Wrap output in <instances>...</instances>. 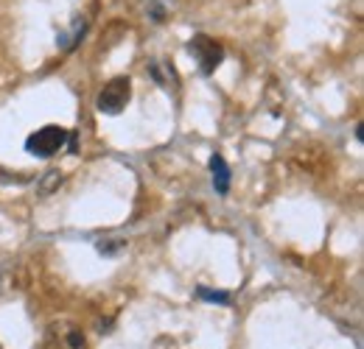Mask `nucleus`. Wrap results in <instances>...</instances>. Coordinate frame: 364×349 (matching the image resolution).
I'll list each match as a JSON object with an SVG mask.
<instances>
[{
  "label": "nucleus",
  "mask_w": 364,
  "mask_h": 349,
  "mask_svg": "<svg viewBox=\"0 0 364 349\" xmlns=\"http://www.w3.org/2000/svg\"><path fill=\"white\" fill-rule=\"evenodd\" d=\"M129 98H132V84H129V79H127V76H118V79H109V82L104 84V89H101L98 98H95V106H98L101 115H121L124 106L129 104Z\"/></svg>",
  "instance_id": "obj_1"
},
{
  "label": "nucleus",
  "mask_w": 364,
  "mask_h": 349,
  "mask_svg": "<svg viewBox=\"0 0 364 349\" xmlns=\"http://www.w3.org/2000/svg\"><path fill=\"white\" fill-rule=\"evenodd\" d=\"M68 140H70V131H65L62 126H43L34 134H28L26 151L34 154V157H53Z\"/></svg>",
  "instance_id": "obj_2"
},
{
  "label": "nucleus",
  "mask_w": 364,
  "mask_h": 349,
  "mask_svg": "<svg viewBox=\"0 0 364 349\" xmlns=\"http://www.w3.org/2000/svg\"><path fill=\"white\" fill-rule=\"evenodd\" d=\"M191 53H193V59L199 62V70L205 73V76H210L219 65H222V59H225V48L216 43V40H210L208 34H196L191 43Z\"/></svg>",
  "instance_id": "obj_3"
},
{
  "label": "nucleus",
  "mask_w": 364,
  "mask_h": 349,
  "mask_svg": "<svg viewBox=\"0 0 364 349\" xmlns=\"http://www.w3.org/2000/svg\"><path fill=\"white\" fill-rule=\"evenodd\" d=\"M210 174H213V187H216V193L225 196L230 190V168L222 154H213V157H210Z\"/></svg>",
  "instance_id": "obj_4"
},
{
  "label": "nucleus",
  "mask_w": 364,
  "mask_h": 349,
  "mask_svg": "<svg viewBox=\"0 0 364 349\" xmlns=\"http://www.w3.org/2000/svg\"><path fill=\"white\" fill-rule=\"evenodd\" d=\"M124 240H98L95 243V252L98 255H104V257H115V255H121L124 252Z\"/></svg>",
  "instance_id": "obj_5"
},
{
  "label": "nucleus",
  "mask_w": 364,
  "mask_h": 349,
  "mask_svg": "<svg viewBox=\"0 0 364 349\" xmlns=\"http://www.w3.org/2000/svg\"><path fill=\"white\" fill-rule=\"evenodd\" d=\"M196 297L205 299V302H219V305H228L230 302V297L225 291H213V288H205V285L196 288Z\"/></svg>",
  "instance_id": "obj_6"
},
{
  "label": "nucleus",
  "mask_w": 364,
  "mask_h": 349,
  "mask_svg": "<svg viewBox=\"0 0 364 349\" xmlns=\"http://www.w3.org/2000/svg\"><path fill=\"white\" fill-rule=\"evenodd\" d=\"M43 179H46V182H40V190H43V193H50L53 187L62 184V174H59V171H48Z\"/></svg>",
  "instance_id": "obj_7"
},
{
  "label": "nucleus",
  "mask_w": 364,
  "mask_h": 349,
  "mask_svg": "<svg viewBox=\"0 0 364 349\" xmlns=\"http://www.w3.org/2000/svg\"><path fill=\"white\" fill-rule=\"evenodd\" d=\"M65 344L70 349H85V336H82L79 330H70V333L65 336Z\"/></svg>",
  "instance_id": "obj_8"
}]
</instances>
